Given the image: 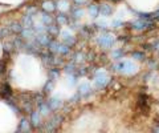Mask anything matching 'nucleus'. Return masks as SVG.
Instances as JSON below:
<instances>
[{
  "instance_id": "7ed1b4c3",
  "label": "nucleus",
  "mask_w": 159,
  "mask_h": 133,
  "mask_svg": "<svg viewBox=\"0 0 159 133\" xmlns=\"http://www.w3.org/2000/svg\"><path fill=\"white\" fill-rule=\"evenodd\" d=\"M107 77H106V75L103 72H98L97 73V76H96V84H97V87H105V84H107Z\"/></svg>"
},
{
  "instance_id": "20e7f679",
  "label": "nucleus",
  "mask_w": 159,
  "mask_h": 133,
  "mask_svg": "<svg viewBox=\"0 0 159 133\" xmlns=\"http://www.w3.org/2000/svg\"><path fill=\"white\" fill-rule=\"evenodd\" d=\"M99 13L103 15V16H109V15H111V7L109 4H103V6L99 7Z\"/></svg>"
},
{
  "instance_id": "f03ea898",
  "label": "nucleus",
  "mask_w": 159,
  "mask_h": 133,
  "mask_svg": "<svg viewBox=\"0 0 159 133\" xmlns=\"http://www.w3.org/2000/svg\"><path fill=\"white\" fill-rule=\"evenodd\" d=\"M99 44H101V47L103 48H110L113 45V43H114V39L113 36L110 35H103V36H99Z\"/></svg>"
},
{
  "instance_id": "423d86ee",
  "label": "nucleus",
  "mask_w": 159,
  "mask_h": 133,
  "mask_svg": "<svg viewBox=\"0 0 159 133\" xmlns=\"http://www.w3.org/2000/svg\"><path fill=\"white\" fill-rule=\"evenodd\" d=\"M76 2V4H80V6H82V4H85L88 0H74Z\"/></svg>"
},
{
  "instance_id": "39448f33",
  "label": "nucleus",
  "mask_w": 159,
  "mask_h": 133,
  "mask_svg": "<svg viewBox=\"0 0 159 133\" xmlns=\"http://www.w3.org/2000/svg\"><path fill=\"white\" fill-rule=\"evenodd\" d=\"M133 59H135V60H142V59H145V55H143V53L134 52L133 53Z\"/></svg>"
},
{
  "instance_id": "f257e3e1",
  "label": "nucleus",
  "mask_w": 159,
  "mask_h": 133,
  "mask_svg": "<svg viewBox=\"0 0 159 133\" xmlns=\"http://www.w3.org/2000/svg\"><path fill=\"white\" fill-rule=\"evenodd\" d=\"M117 69L121 73H125V75H131L137 71V65L130 60H123L117 64Z\"/></svg>"
}]
</instances>
